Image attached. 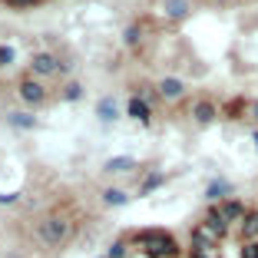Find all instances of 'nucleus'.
Wrapping results in <instances>:
<instances>
[{
    "label": "nucleus",
    "instance_id": "f257e3e1",
    "mask_svg": "<svg viewBox=\"0 0 258 258\" xmlns=\"http://www.w3.org/2000/svg\"><path fill=\"white\" fill-rule=\"evenodd\" d=\"M129 242L139 245V248H143L149 258H172V255H175V242H172V235H166V232H159V228L139 232V235H133Z\"/></svg>",
    "mask_w": 258,
    "mask_h": 258
},
{
    "label": "nucleus",
    "instance_id": "f03ea898",
    "mask_svg": "<svg viewBox=\"0 0 258 258\" xmlns=\"http://www.w3.org/2000/svg\"><path fill=\"white\" fill-rule=\"evenodd\" d=\"M225 222L219 219V215L212 212V209H209V215H205L202 222H199V228L196 232H192V238H199V242H205V245H219L222 238H225Z\"/></svg>",
    "mask_w": 258,
    "mask_h": 258
},
{
    "label": "nucleus",
    "instance_id": "7ed1b4c3",
    "mask_svg": "<svg viewBox=\"0 0 258 258\" xmlns=\"http://www.w3.org/2000/svg\"><path fill=\"white\" fill-rule=\"evenodd\" d=\"M67 232H70V222H67V219H60V215H50V219L40 222L37 238H40L43 245H60L63 238H67Z\"/></svg>",
    "mask_w": 258,
    "mask_h": 258
},
{
    "label": "nucleus",
    "instance_id": "20e7f679",
    "mask_svg": "<svg viewBox=\"0 0 258 258\" xmlns=\"http://www.w3.org/2000/svg\"><path fill=\"white\" fill-rule=\"evenodd\" d=\"M212 212L219 215L222 222H225V228H235V225H242V222H245V215H248V209H245L242 202H235V199H225V202L212 205Z\"/></svg>",
    "mask_w": 258,
    "mask_h": 258
},
{
    "label": "nucleus",
    "instance_id": "39448f33",
    "mask_svg": "<svg viewBox=\"0 0 258 258\" xmlns=\"http://www.w3.org/2000/svg\"><path fill=\"white\" fill-rule=\"evenodd\" d=\"M60 70H63V63L56 60V56H50V53H33L30 56V73L53 76V73H60Z\"/></svg>",
    "mask_w": 258,
    "mask_h": 258
},
{
    "label": "nucleus",
    "instance_id": "423d86ee",
    "mask_svg": "<svg viewBox=\"0 0 258 258\" xmlns=\"http://www.w3.org/2000/svg\"><path fill=\"white\" fill-rule=\"evenodd\" d=\"M20 96L27 99V103H40L46 93H43V86H40V83H33V80H23V83H20Z\"/></svg>",
    "mask_w": 258,
    "mask_h": 258
},
{
    "label": "nucleus",
    "instance_id": "0eeeda50",
    "mask_svg": "<svg viewBox=\"0 0 258 258\" xmlns=\"http://www.w3.org/2000/svg\"><path fill=\"white\" fill-rule=\"evenodd\" d=\"M189 14V0H166V17L169 20H182Z\"/></svg>",
    "mask_w": 258,
    "mask_h": 258
},
{
    "label": "nucleus",
    "instance_id": "6e6552de",
    "mask_svg": "<svg viewBox=\"0 0 258 258\" xmlns=\"http://www.w3.org/2000/svg\"><path fill=\"white\" fill-rule=\"evenodd\" d=\"M242 235H245V242H258V212H248V215H245Z\"/></svg>",
    "mask_w": 258,
    "mask_h": 258
},
{
    "label": "nucleus",
    "instance_id": "1a4fd4ad",
    "mask_svg": "<svg viewBox=\"0 0 258 258\" xmlns=\"http://www.w3.org/2000/svg\"><path fill=\"white\" fill-rule=\"evenodd\" d=\"M182 90H185V86L179 83V80H172V76H166V80L159 83V93H162L166 99H175V96H182Z\"/></svg>",
    "mask_w": 258,
    "mask_h": 258
},
{
    "label": "nucleus",
    "instance_id": "9d476101",
    "mask_svg": "<svg viewBox=\"0 0 258 258\" xmlns=\"http://www.w3.org/2000/svg\"><path fill=\"white\" fill-rule=\"evenodd\" d=\"M192 258H219V245H205L192 238Z\"/></svg>",
    "mask_w": 258,
    "mask_h": 258
},
{
    "label": "nucleus",
    "instance_id": "9b49d317",
    "mask_svg": "<svg viewBox=\"0 0 258 258\" xmlns=\"http://www.w3.org/2000/svg\"><path fill=\"white\" fill-rule=\"evenodd\" d=\"M96 116H99L103 122H113L116 116H119V109H116V103H113V99H99V106H96Z\"/></svg>",
    "mask_w": 258,
    "mask_h": 258
},
{
    "label": "nucleus",
    "instance_id": "f8f14e48",
    "mask_svg": "<svg viewBox=\"0 0 258 258\" xmlns=\"http://www.w3.org/2000/svg\"><path fill=\"white\" fill-rule=\"evenodd\" d=\"M192 116H196L199 122H212V119H215V106L209 103V99H202V103H196V109H192Z\"/></svg>",
    "mask_w": 258,
    "mask_h": 258
},
{
    "label": "nucleus",
    "instance_id": "ddd939ff",
    "mask_svg": "<svg viewBox=\"0 0 258 258\" xmlns=\"http://www.w3.org/2000/svg\"><path fill=\"white\" fill-rule=\"evenodd\" d=\"M106 169L109 172H126V169H136V159L133 156H116V159L106 162Z\"/></svg>",
    "mask_w": 258,
    "mask_h": 258
},
{
    "label": "nucleus",
    "instance_id": "4468645a",
    "mask_svg": "<svg viewBox=\"0 0 258 258\" xmlns=\"http://www.w3.org/2000/svg\"><path fill=\"white\" fill-rule=\"evenodd\" d=\"M129 116H136V119L149 122V106H146V99H129Z\"/></svg>",
    "mask_w": 258,
    "mask_h": 258
},
{
    "label": "nucleus",
    "instance_id": "2eb2a0df",
    "mask_svg": "<svg viewBox=\"0 0 258 258\" xmlns=\"http://www.w3.org/2000/svg\"><path fill=\"white\" fill-rule=\"evenodd\" d=\"M7 122H14L17 129H33L37 126V119H33L30 113H7Z\"/></svg>",
    "mask_w": 258,
    "mask_h": 258
},
{
    "label": "nucleus",
    "instance_id": "dca6fc26",
    "mask_svg": "<svg viewBox=\"0 0 258 258\" xmlns=\"http://www.w3.org/2000/svg\"><path fill=\"white\" fill-rule=\"evenodd\" d=\"M126 192H119V189H106V192H103V202H106V205H126Z\"/></svg>",
    "mask_w": 258,
    "mask_h": 258
},
{
    "label": "nucleus",
    "instance_id": "f3484780",
    "mask_svg": "<svg viewBox=\"0 0 258 258\" xmlns=\"http://www.w3.org/2000/svg\"><path fill=\"white\" fill-rule=\"evenodd\" d=\"M162 182H166V179H162L159 172H156V175H149V179H146V185H143V189H139V196H146V192H152V189H159Z\"/></svg>",
    "mask_w": 258,
    "mask_h": 258
},
{
    "label": "nucleus",
    "instance_id": "a211bd4d",
    "mask_svg": "<svg viewBox=\"0 0 258 258\" xmlns=\"http://www.w3.org/2000/svg\"><path fill=\"white\" fill-rule=\"evenodd\" d=\"M225 192H228V182H222V179H219V182H212V185H209V192H205V196H209V199H215V196H225Z\"/></svg>",
    "mask_w": 258,
    "mask_h": 258
},
{
    "label": "nucleus",
    "instance_id": "6ab92c4d",
    "mask_svg": "<svg viewBox=\"0 0 258 258\" xmlns=\"http://www.w3.org/2000/svg\"><path fill=\"white\" fill-rule=\"evenodd\" d=\"M242 258H258V242H245Z\"/></svg>",
    "mask_w": 258,
    "mask_h": 258
},
{
    "label": "nucleus",
    "instance_id": "aec40b11",
    "mask_svg": "<svg viewBox=\"0 0 258 258\" xmlns=\"http://www.w3.org/2000/svg\"><path fill=\"white\" fill-rule=\"evenodd\" d=\"M63 96H67V99H70V103H73V99H76V96H80V83H70V86H67V90H63Z\"/></svg>",
    "mask_w": 258,
    "mask_h": 258
},
{
    "label": "nucleus",
    "instance_id": "412c9836",
    "mask_svg": "<svg viewBox=\"0 0 258 258\" xmlns=\"http://www.w3.org/2000/svg\"><path fill=\"white\" fill-rule=\"evenodd\" d=\"M136 40H139V27H136V23H133V27H129V30H126V43L133 46V43H136Z\"/></svg>",
    "mask_w": 258,
    "mask_h": 258
},
{
    "label": "nucleus",
    "instance_id": "4be33fe9",
    "mask_svg": "<svg viewBox=\"0 0 258 258\" xmlns=\"http://www.w3.org/2000/svg\"><path fill=\"white\" fill-rule=\"evenodd\" d=\"M122 251H126V242H116L113 248H109V258H122Z\"/></svg>",
    "mask_w": 258,
    "mask_h": 258
},
{
    "label": "nucleus",
    "instance_id": "5701e85b",
    "mask_svg": "<svg viewBox=\"0 0 258 258\" xmlns=\"http://www.w3.org/2000/svg\"><path fill=\"white\" fill-rule=\"evenodd\" d=\"M0 60H4V63L14 60V46H0Z\"/></svg>",
    "mask_w": 258,
    "mask_h": 258
},
{
    "label": "nucleus",
    "instance_id": "b1692460",
    "mask_svg": "<svg viewBox=\"0 0 258 258\" xmlns=\"http://www.w3.org/2000/svg\"><path fill=\"white\" fill-rule=\"evenodd\" d=\"M10 7H30V4H37V0H7Z\"/></svg>",
    "mask_w": 258,
    "mask_h": 258
},
{
    "label": "nucleus",
    "instance_id": "393cba45",
    "mask_svg": "<svg viewBox=\"0 0 258 258\" xmlns=\"http://www.w3.org/2000/svg\"><path fill=\"white\" fill-rule=\"evenodd\" d=\"M251 116H255V119H258V103H251Z\"/></svg>",
    "mask_w": 258,
    "mask_h": 258
}]
</instances>
